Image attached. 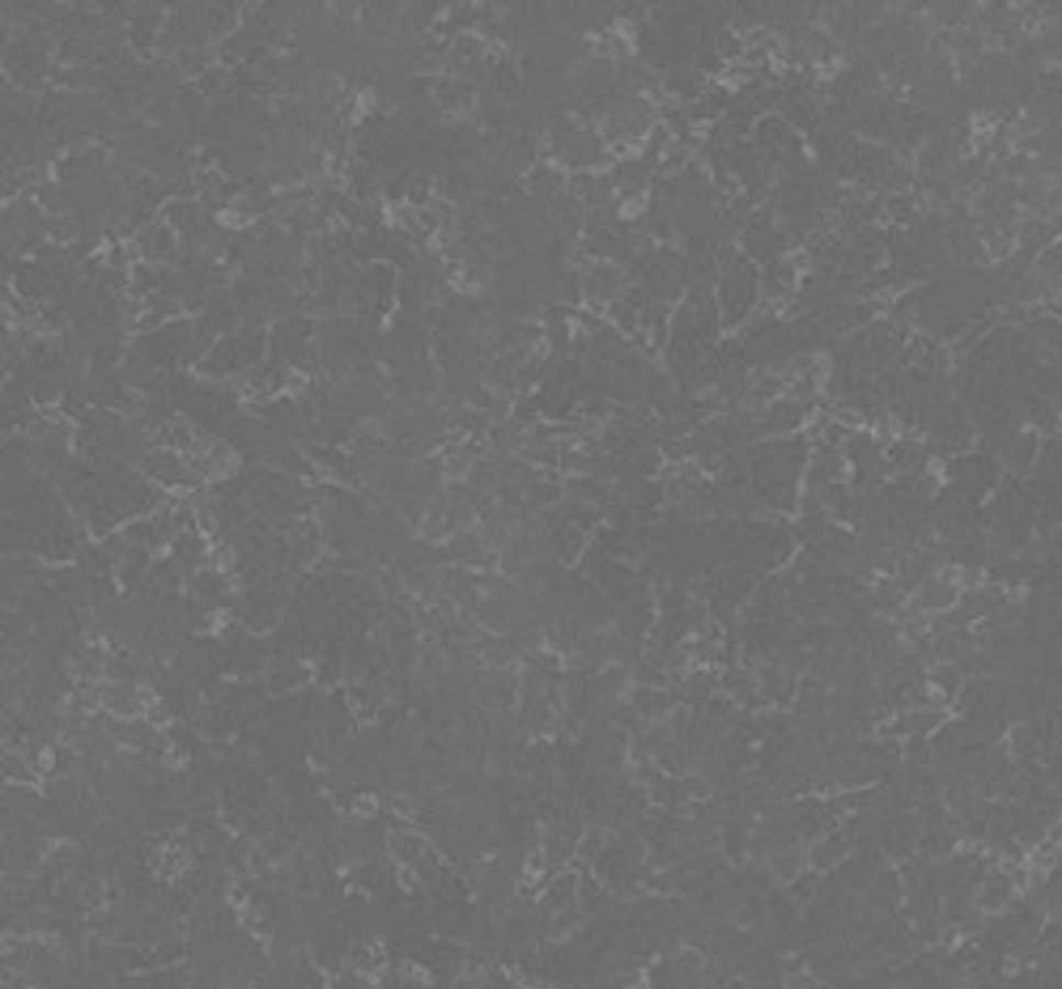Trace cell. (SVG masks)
<instances>
[{
  "instance_id": "1",
  "label": "cell",
  "mask_w": 1062,
  "mask_h": 989,
  "mask_svg": "<svg viewBox=\"0 0 1062 989\" xmlns=\"http://www.w3.org/2000/svg\"><path fill=\"white\" fill-rule=\"evenodd\" d=\"M132 243H136V256L149 259V263H161V268L183 256V238H179V229L166 222L161 213L149 225H145V229L132 238Z\"/></svg>"
}]
</instances>
